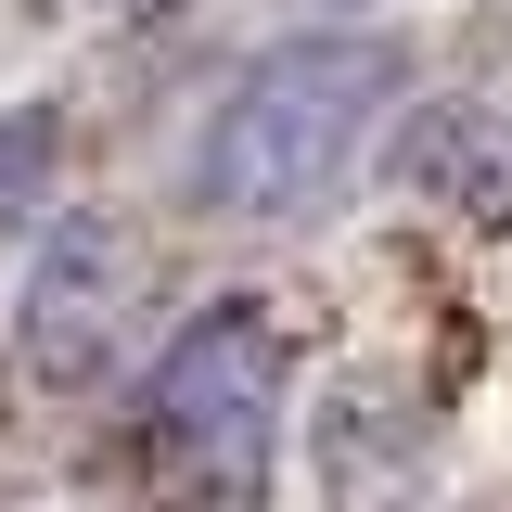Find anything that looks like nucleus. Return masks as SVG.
<instances>
[{"instance_id": "f257e3e1", "label": "nucleus", "mask_w": 512, "mask_h": 512, "mask_svg": "<svg viewBox=\"0 0 512 512\" xmlns=\"http://www.w3.org/2000/svg\"><path fill=\"white\" fill-rule=\"evenodd\" d=\"M397 90H410L397 39H282V52H256L244 90L205 128V154H192L205 218H244V231L320 218L333 192L359 180V154L397 116Z\"/></svg>"}, {"instance_id": "f03ea898", "label": "nucleus", "mask_w": 512, "mask_h": 512, "mask_svg": "<svg viewBox=\"0 0 512 512\" xmlns=\"http://www.w3.org/2000/svg\"><path fill=\"white\" fill-rule=\"evenodd\" d=\"M282 372H295L282 320L256 308V295H218V308L154 359L141 423H154V448H167L180 474H205V487H256V461H269V436H282Z\"/></svg>"}, {"instance_id": "7ed1b4c3", "label": "nucleus", "mask_w": 512, "mask_h": 512, "mask_svg": "<svg viewBox=\"0 0 512 512\" xmlns=\"http://www.w3.org/2000/svg\"><path fill=\"white\" fill-rule=\"evenodd\" d=\"M116 295H128V256L116 231H64L39 256V282H26V320H13V359L39 397H77V384L103 372V346H116Z\"/></svg>"}, {"instance_id": "20e7f679", "label": "nucleus", "mask_w": 512, "mask_h": 512, "mask_svg": "<svg viewBox=\"0 0 512 512\" xmlns=\"http://www.w3.org/2000/svg\"><path fill=\"white\" fill-rule=\"evenodd\" d=\"M39 180H52V116H13V141H0V218H26Z\"/></svg>"}, {"instance_id": "39448f33", "label": "nucleus", "mask_w": 512, "mask_h": 512, "mask_svg": "<svg viewBox=\"0 0 512 512\" xmlns=\"http://www.w3.org/2000/svg\"><path fill=\"white\" fill-rule=\"evenodd\" d=\"M103 13H141V0H103Z\"/></svg>"}]
</instances>
